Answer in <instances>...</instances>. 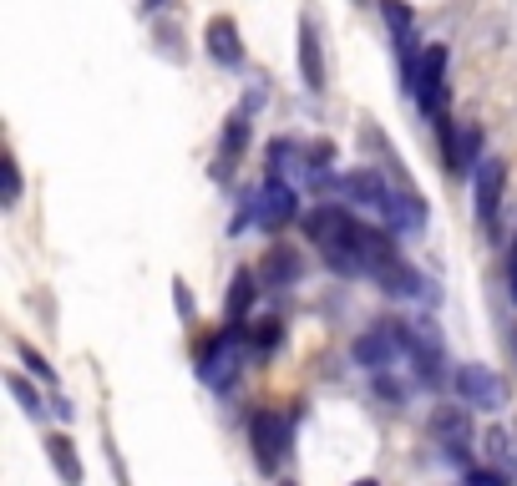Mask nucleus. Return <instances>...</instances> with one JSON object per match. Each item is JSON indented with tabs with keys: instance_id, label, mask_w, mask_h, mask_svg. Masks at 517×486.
Masks as SVG:
<instances>
[{
	"instance_id": "dca6fc26",
	"label": "nucleus",
	"mask_w": 517,
	"mask_h": 486,
	"mask_svg": "<svg viewBox=\"0 0 517 486\" xmlns=\"http://www.w3.org/2000/svg\"><path fill=\"white\" fill-rule=\"evenodd\" d=\"M340 188H345L355 203H371V208H386V203H391V188H386V183H381V173H371V168L350 173Z\"/></svg>"
},
{
	"instance_id": "bb28decb",
	"label": "nucleus",
	"mask_w": 517,
	"mask_h": 486,
	"mask_svg": "<svg viewBox=\"0 0 517 486\" xmlns=\"http://www.w3.org/2000/svg\"><path fill=\"white\" fill-rule=\"evenodd\" d=\"M507 289H512V299H517V238H512V254H507Z\"/></svg>"
},
{
	"instance_id": "2eb2a0df",
	"label": "nucleus",
	"mask_w": 517,
	"mask_h": 486,
	"mask_svg": "<svg viewBox=\"0 0 517 486\" xmlns=\"http://www.w3.org/2000/svg\"><path fill=\"white\" fill-rule=\"evenodd\" d=\"M249 147V112H234L229 127H224V147H218V178L234 173V157Z\"/></svg>"
},
{
	"instance_id": "f8f14e48",
	"label": "nucleus",
	"mask_w": 517,
	"mask_h": 486,
	"mask_svg": "<svg viewBox=\"0 0 517 486\" xmlns=\"http://www.w3.org/2000/svg\"><path fill=\"white\" fill-rule=\"evenodd\" d=\"M208 51H213V61H224V66H239V61H244V41H239V26H234L229 16L208 21Z\"/></svg>"
},
{
	"instance_id": "7c9ffc66",
	"label": "nucleus",
	"mask_w": 517,
	"mask_h": 486,
	"mask_svg": "<svg viewBox=\"0 0 517 486\" xmlns=\"http://www.w3.org/2000/svg\"><path fill=\"white\" fill-rule=\"evenodd\" d=\"M472 486H477V481H472Z\"/></svg>"
},
{
	"instance_id": "412c9836",
	"label": "nucleus",
	"mask_w": 517,
	"mask_h": 486,
	"mask_svg": "<svg viewBox=\"0 0 517 486\" xmlns=\"http://www.w3.org/2000/svg\"><path fill=\"white\" fill-rule=\"evenodd\" d=\"M381 213H386V223H391V228H421V223H426V208H421L411 193H406V198H401V193H391V203H386Z\"/></svg>"
},
{
	"instance_id": "c85d7f7f",
	"label": "nucleus",
	"mask_w": 517,
	"mask_h": 486,
	"mask_svg": "<svg viewBox=\"0 0 517 486\" xmlns=\"http://www.w3.org/2000/svg\"><path fill=\"white\" fill-rule=\"evenodd\" d=\"M355 486H376V481H371V476H365V481H355Z\"/></svg>"
},
{
	"instance_id": "39448f33",
	"label": "nucleus",
	"mask_w": 517,
	"mask_h": 486,
	"mask_svg": "<svg viewBox=\"0 0 517 486\" xmlns=\"http://www.w3.org/2000/svg\"><path fill=\"white\" fill-rule=\"evenodd\" d=\"M239 360H244V345H239V330H224L208 350H203V360H198V375H203V385H213V390H229L234 385V375H239Z\"/></svg>"
},
{
	"instance_id": "6e6552de",
	"label": "nucleus",
	"mask_w": 517,
	"mask_h": 486,
	"mask_svg": "<svg viewBox=\"0 0 517 486\" xmlns=\"http://www.w3.org/2000/svg\"><path fill=\"white\" fill-rule=\"evenodd\" d=\"M249 441H254V456H259V466L264 471H274L279 466V456H284V446H289V426H284V416L279 411H254L249 416Z\"/></svg>"
},
{
	"instance_id": "9d476101",
	"label": "nucleus",
	"mask_w": 517,
	"mask_h": 486,
	"mask_svg": "<svg viewBox=\"0 0 517 486\" xmlns=\"http://www.w3.org/2000/svg\"><path fill=\"white\" fill-rule=\"evenodd\" d=\"M502 188H507V162L502 157H482V173H477V218L487 228L502 213Z\"/></svg>"
},
{
	"instance_id": "c756f323",
	"label": "nucleus",
	"mask_w": 517,
	"mask_h": 486,
	"mask_svg": "<svg viewBox=\"0 0 517 486\" xmlns=\"http://www.w3.org/2000/svg\"><path fill=\"white\" fill-rule=\"evenodd\" d=\"M284 486H289V481H284Z\"/></svg>"
},
{
	"instance_id": "f3484780",
	"label": "nucleus",
	"mask_w": 517,
	"mask_h": 486,
	"mask_svg": "<svg viewBox=\"0 0 517 486\" xmlns=\"http://www.w3.org/2000/svg\"><path fill=\"white\" fill-rule=\"evenodd\" d=\"M254 294H259V274H254V269H239V274H234V289H229V304H224L229 330H239V324H244V314H249Z\"/></svg>"
},
{
	"instance_id": "1a4fd4ad",
	"label": "nucleus",
	"mask_w": 517,
	"mask_h": 486,
	"mask_svg": "<svg viewBox=\"0 0 517 486\" xmlns=\"http://www.w3.org/2000/svg\"><path fill=\"white\" fill-rule=\"evenodd\" d=\"M441 147H447V168H452L457 178H467L477 162H482V132H477V122L447 127V132H441Z\"/></svg>"
},
{
	"instance_id": "ddd939ff",
	"label": "nucleus",
	"mask_w": 517,
	"mask_h": 486,
	"mask_svg": "<svg viewBox=\"0 0 517 486\" xmlns=\"http://www.w3.org/2000/svg\"><path fill=\"white\" fill-rule=\"evenodd\" d=\"M300 66H305V87H310V92H325V66H320V36H315V21H310V16L300 21Z\"/></svg>"
},
{
	"instance_id": "393cba45",
	"label": "nucleus",
	"mask_w": 517,
	"mask_h": 486,
	"mask_svg": "<svg viewBox=\"0 0 517 486\" xmlns=\"http://www.w3.org/2000/svg\"><path fill=\"white\" fill-rule=\"evenodd\" d=\"M11 395H16L21 405H26V416H36V411H41V400H36V390H31V385H26L21 375H11Z\"/></svg>"
},
{
	"instance_id": "0eeeda50",
	"label": "nucleus",
	"mask_w": 517,
	"mask_h": 486,
	"mask_svg": "<svg viewBox=\"0 0 517 486\" xmlns=\"http://www.w3.org/2000/svg\"><path fill=\"white\" fill-rule=\"evenodd\" d=\"M401 340H406V365H416L421 380H441V335L431 324L426 319L401 324Z\"/></svg>"
},
{
	"instance_id": "7ed1b4c3",
	"label": "nucleus",
	"mask_w": 517,
	"mask_h": 486,
	"mask_svg": "<svg viewBox=\"0 0 517 486\" xmlns=\"http://www.w3.org/2000/svg\"><path fill=\"white\" fill-rule=\"evenodd\" d=\"M355 360L365 365V370H391V365H401L406 360V340H401V324L396 319H381L371 335H360L355 340Z\"/></svg>"
},
{
	"instance_id": "a211bd4d",
	"label": "nucleus",
	"mask_w": 517,
	"mask_h": 486,
	"mask_svg": "<svg viewBox=\"0 0 517 486\" xmlns=\"http://www.w3.org/2000/svg\"><path fill=\"white\" fill-rule=\"evenodd\" d=\"M376 279H381V289H386V294H416V299H431L426 279H421L411 264H401V259H396V264H386Z\"/></svg>"
},
{
	"instance_id": "aec40b11",
	"label": "nucleus",
	"mask_w": 517,
	"mask_h": 486,
	"mask_svg": "<svg viewBox=\"0 0 517 486\" xmlns=\"http://www.w3.org/2000/svg\"><path fill=\"white\" fill-rule=\"evenodd\" d=\"M259 274L269 284H294V279H300V254H294V249H269V259H264Z\"/></svg>"
},
{
	"instance_id": "423d86ee",
	"label": "nucleus",
	"mask_w": 517,
	"mask_h": 486,
	"mask_svg": "<svg viewBox=\"0 0 517 486\" xmlns=\"http://www.w3.org/2000/svg\"><path fill=\"white\" fill-rule=\"evenodd\" d=\"M294 203H300V193H294L289 183H269L259 198H254V208L234 223V228H244V223H259V228H269V233H279L294 213H300V208H294Z\"/></svg>"
},
{
	"instance_id": "20e7f679",
	"label": "nucleus",
	"mask_w": 517,
	"mask_h": 486,
	"mask_svg": "<svg viewBox=\"0 0 517 486\" xmlns=\"http://www.w3.org/2000/svg\"><path fill=\"white\" fill-rule=\"evenodd\" d=\"M457 395L462 405H472V411H502L507 405V380L487 365H462L457 370Z\"/></svg>"
},
{
	"instance_id": "f03ea898",
	"label": "nucleus",
	"mask_w": 517,
	"mask_h": 486,
	"mask_svg": "<svg viewBox=\"0 0 517 486\" xmlns=\"http://www.w3.org/2000/svg\"><path fill=\"white\" fill-rule=\"evenodd\" d=\"M441 92H447V46H426L411 61V97L421 112H441Z\"/></svg>"
},
{
	"instance_id": "6ab92c4d",
	"label": "nucleus",
	"mask_w": 517,
	"mask_h": 486,
	"mask_svg": "<svg viewBox=\"0 0 517 486\" xmlns=\"http://www.w3.org/2000/svg\"><path fill=\"white\" fill-rule=\"evenodd\" d=\"M46 456H51V466H56V476H61L66 486H82V456H77V446H71L66 436H51V441H46Z\"/></svg>"
},
{
	"instance_id": "f257e3e1",
	"label": "nucleus",
	"mask_w": 517,
	"mask_h": 486,
	"mask_svg": "<svg viewBox=\"0 0 517 486\" xmlns=\"http://www.w3.org/2000/svg\"><path fill=\"white\" fill-rule=\"evenodd\" d=\"M305 233H310V243H320V249H325V259H330L340 274H360V254H355L360 223H355L345 208H330V203H320V208L305 218Z\"/></svg>"
},
{
	"instance_id": "4468645a",
	"label": "nucleus",
	"mask_w": 517,
	"mask_h": 486,
	"mask_svg": "<svg viewBox=\"0 0 517 486\" xmlns=\"http://www.w3.org/2000/svg\"><path fill=\"white\" fill-rule=\"evenodd\" d=\"M482 451H487V466H492V471H502L507 481H517V436H512V431H487Z\"/></svg>"
},
{
	"instance_id": "b1692460",
	"label": "nucleus",
	"mask_w": 517,
	"mask_h": 486,
	"mask_svg": "<svg viewBox=\"0 0 517 486\" xmlns=\"http://www.w3.org/2000/svg\"><path fill=\"white\" fill-rule=\"evenodd\" d=\"M0 168H6V208H16L21 203V168H16V157H6Z\"/></svg>"
},
{
	"instance_id": "4be33fe9",
	"label": "nucleus",
	"mask_w": 517,
	"mask_h": 486,
	"mask_svg": "<svg viewBox=\"0 0 517 486\" xmlns=\"http://www.w3.org/2000/svg\"><path fill=\"white\" fill-rule=\"evenodd\" d=\"M381 11H386V26L401 36V46L411 41V11L401 6V0H381Z\"/></svg>"
},
{
	"instance_id": "cd10ccee",
	"label": "nucleus",
	"mask_w": 517,
	"mask_h": 486,
	"mask_svg": "<svg viewBox=\"0 0 517 486\" xmlns=\"http://www.w3.org/2000/svg\"><path fill=\"white\" fill-rule=\"evenodd\" d=\"M142 6H147V11H158V6H163V0H142Z\"/></svg>"
},
{
	"instance_id": "5701e85b",
	"label": "nucleus",
	"mask_w": 517,
	"mask_h": 486,
	"mask_svg": "<svg viewBox=\"0 0 517 486\" xmlns=\"http://www.w3.org/2000/svg\"><path fill=\"white\" fill-rule=\"evenodd\" d=\"M279 335H284V330H279V319H259V324H254V350H274V345H279Z\"/></svg>"
},
{
	"instance_id": "9b49d317",
	"label": "nucleus",
	"mask_w": 517,
	"mask_h": 486,
	"mask_svg": "<svg viewBox=\"0 0 517 486\" xmlns=\"http://www.w3.org/2000/svg\"><path fill=\"white\" fill-rule=\"evenodd\" d=\"M431 431H436L441 446L452 451V461H467V451H472V426H467V411H462V405H447V411H436Z\"/></svg>"
},
{
	"instance_id": "a878e982",
	"label": "nucleus",
	"mask_w": 517,
	"mask_h": 486,
	"mask_svg": "<svg viewBox=\"0 0 517 486\" xmlns=\"http://www.w3.org/2000/svg\"><path fill=\"white\" fill-rule=\"evenodd\" d=\"M21 360H26V365H31V370H36V375H41V380H46V385H51V380H56V370H51V365H46V355H36V350H31V345H21Z\"/></svg>"
}]
</instances>
